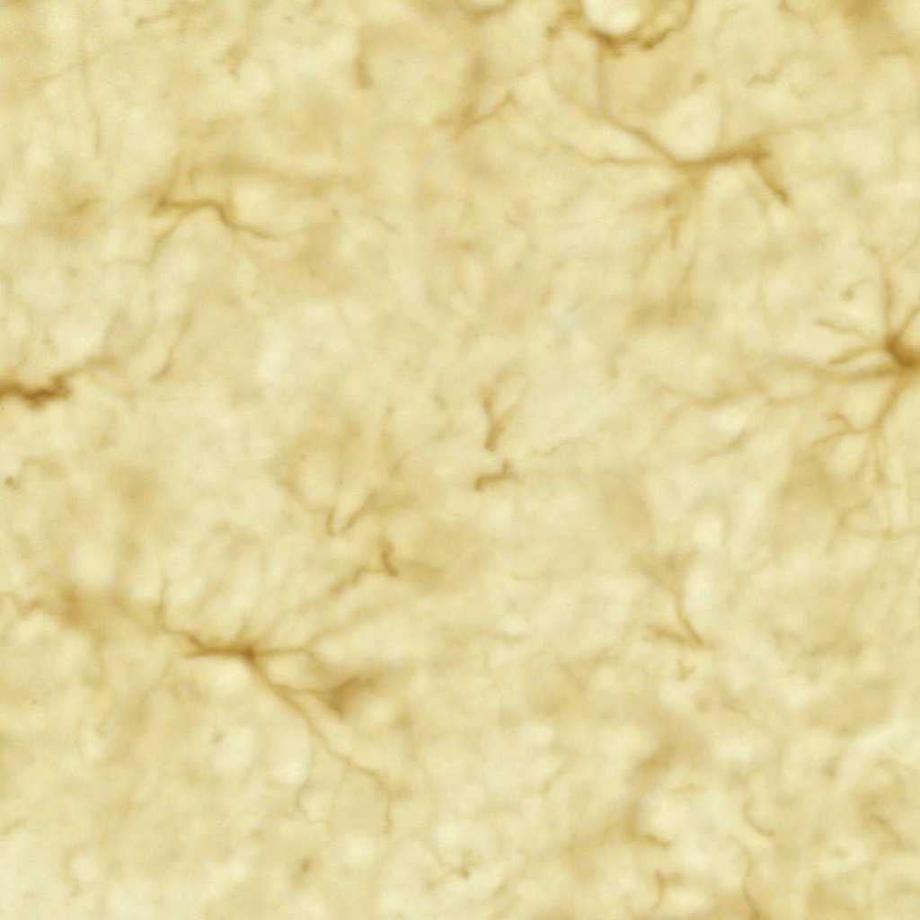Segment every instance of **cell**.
I'll use <instances>...</instances> for the list:
<instances>
[{
  "label": "cell",
  "instance_id": "1",
  "mask_svg": "<svg viewBox=\"0 0 920 920\" xmlns=\"http://www.w3.org/2000/svg\"><path fill=\"white\" fill-rule=\"evenodd\" d=\"M707 101L697 92L691 93L680 100L658 122V138L677 155L697 158L707 150L712 125Z\"/></svg>",
  "mask_w": 920,
  "mask_h": 920
},
{
  "label": "cell",
  "instance_id": "2",
  "mask_svg": "<svg viewBox=\"0 0 920 920\" xmlns=\"http://www.w3.org/2000/svg\"><path fill=\"white\" fill-rule=\"evenodd\" d=\"M586 11L596 25L615 34L632 30L641 18V9L635 2H587Z\"/></svg>",
  "mask_w": 920,
  "mask_h": 920
}]
</instances>
